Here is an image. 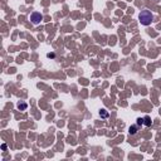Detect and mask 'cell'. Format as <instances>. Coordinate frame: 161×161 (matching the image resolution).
Instances as JSON below:
<instances>
[{"label": "cell", "mask_w": 161, "mask_h": 161, "mask_svg": "<svg viewBox=\"0 0 161 161\" xmlns=\"http://www.w3.org/2000/svg\"><path fill=\"white\" fill-rule=\"evenodd\" d=\"M138 20L142 25L147 27L151 24V22L153 20V14L150 10H141V13L138 14Z\"/></svg>", "instance_id": "6da1fadb"}, {"label": "cell", "mask_w": 161, "mask_h": 161, "mask_svg": "<svg viewBox=\"0 0 161 161\" xmlns=\"http://www.w3.org/2000/svg\"><path fill=\"white\" fill-rule=\"evenodd\" d=\"M42 20H43V15H42L40 13H38V12L32 13V15H30V22H32L34 25H38Z\"/></svg>", "instance_id": "7a4b0ae2"}, {"label": "cell", "mask_w": 161, "mask_h": 161, "mask_svg": "<svg viewBox=\"0 0 161 161\" xmlns=\"http://www.w3.org/2000/svg\"><path fill=\"white\" fill-rule=\"evenodd\" d=\"M137 130H138V125L136 123V125H133V126H131L128 128V132H130V135H136L137 133Z\"/></svg>", "instance_id": "3957f363"}, {"label": "cell", "mask_w": 161, "mask_h": 161, "mask_svg": "<svg viewBox=\"0 0 161 161\" xmlns=\"http://www.w3.org/2000/svg\"><path fill=\"white\" fill-rule=\"evenodd\" d=\"M100 116H101V118H108L110 113H108V111H107V110L102 108V110L100 111Z\"/></svg>", "instance_id": "277c9868"}, {"label": "cell", "mask_w": 161, "mask_h": 161, "mask_svg": "<svg viewBox=\"0 0 161 161\" xmlns=\"http://www.w3.org/2000/svg\"><path fill=\"white\" fill-rule=\"evenodd\" d=\"M143 125H145L146 127H150V126L152 125V121H151V118H150L148 116H145V117H143Z\"/></svg>", "instance_id": "5b68a950"}, {"label": "cell", "mask_w": 161, "mask_h": 161, "mask_svg": "<svg viewBox=\"0 0 161 161\" xmlns=\"http://www.w3.org/2000/svg\"><path fill=\"white\" fill-rule=\"evenodd\" d=\"M27 107H28V105H27V103H24V102H22V103H18V108H19V110H22V111L27 110Z\"/></svg>", "instance_id": "8992f818"}, {"label": "cell", "mask_w": 161, "mask_h": 161, "mask_svg": "<svg viewBox=\"0 0 161 161\" xmlns=\"http://www.w3.org/2000/svg\"><path fill=\"white\" fill-rule=\"evenodd\" d=\"M136 123L140 126V125H143V118H137L136 120Z\"/></svg>", "instance_id": "52a82bcc"}, {"label": "cell", "mask_w": 161, "mask_h": 161, "mask_svg": "<svg viewBox=\"0 0 161 161\" xmlns=\"http://www.w3.org/2000/svg\"><path fill=\"white\" fill-rule=\"evenodd\" d=\"M48 57H49V58H54V54H53V53H52V54L49 53V54H48Z\"/></svg>", "instance_id": "ba28073f"}]
</instances>
